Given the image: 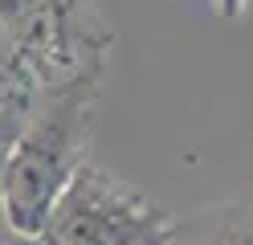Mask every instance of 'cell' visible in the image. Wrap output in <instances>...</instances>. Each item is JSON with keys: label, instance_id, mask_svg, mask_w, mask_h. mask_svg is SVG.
Segmentation results:
<instances>
[{"label": "cell", "instance_id": "4", "mask_svg": "<svg viewBox=\"0 0 253 245\" xmlns=\"http://www.w3.org/2000/svg\"><path fill=\"white\" fill-rule=\"evenodd\" d=\"M209 4L220 12V16H229V21H237V16H245L253 8V0H209Z\"/></svg>", "mask_w": 253, "mask_h": 245}, {"label": "cell", "instance_id": "6", "mask_svg": "<svg viewBox=\"0 0 253 245\" xmlns=\"http://www.w3.org/2000/svg\"><path fill=\"white\" fill-rule=\"evenodd\" d=\"M4 45H12V37H8V21H4V12H0V49Z\"/></svg>", "mask_w": 253, "mask_h": 245}, {"label": "cell", "instance_id": "3", "mask_svg": "<svg viewBox=\"0 0 253 245\" xmlns=\"http://www.w3.org/2000/svg\"><path fill=\"white\" fill-rule=\"evenodd\" d=\"M180 229L192 233L196 241H204V245H253V200L209 208L192 225L180 221Z\"/></svg>", "mask_w": 253, "mask_h": 245}, {"label": "cell", "instance_id": "7", "mask_svg": "<svg viewBox=\"0 0 253 245\" xmlns=\"http://www.w3.org/2000/svg\"><path fill=\"white\" fill-rule=\"evenodd\" d=\"M4 155H8V147H4V143H0V163H4Z\"/></svg>", "mask_w": 253, "mask_h": 245}, {"label": "cell", "instance_id": "5", "mask_svg": "<svg viewBox=\"0 0 253 245\" xmlns=\"http://www.w3.org/2000/svg\"><path fill=\"white\" fill-rule=\"evenodd\" d=\"M168 245H204V241H196L192 233H184V229H180V233H176V237H171Z\"/></svg>", "mask_w": 253, "mask_h": 245}, {"label": "cell", "instance_id": "1", "mask_svg": "<svg viewBox=\"0 0 253 245\" xmlns=\"http://www.w3.org/2000/svg\"><path fill=\"white\" fill-rule=\"evenodd\" d=\"M98 78L102 65H90L78 78L45 86L29 123L21 127V135L12 139L0 163V200L12 229L25 237H41L57 196L90 159Z\"/></svg>", "mask_w": 253, "mask_h": 245}, {"label": "cell", "instance_id": "2", "mask_svg": "<svg viewBox=\"0 0 253 245\" xmlns=\"http://www.w3.org/2000/svg\"><path fill=\"white\" fill-rule=\"evenodd\" d=\"M180 221L110 168L86 159L57 196L41 245H168Z\"/></svg>", "mask_w": 253, "mask_h": 245}]
</instances>
